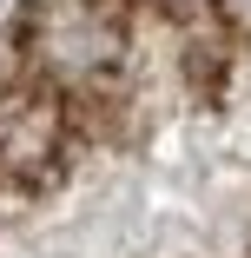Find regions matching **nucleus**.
<instances>
[{"mask_svg": "<svg viewBox=\"0 0 251 258\" xmlns=\"http://www.w3.org/2000/svg\"><path fill=\"white\" fill-rule=\"evenodd\" d=\"M225 14H231L238 27H251V0H225Z\"/></svg>", "mask_w": 251, "mask_h": 258, "instance_id": "3", "label": "nucleus"}, {"mask_svg": "<svg viewBox=\"0 0 251 258\" xmlns=\"http://www.w3.org/2000/svg\"><path fill=\"white\" fill-rule=\"evenodd\" d=\"M60 152V119L33 106V99H14V106H0V179H33L53 166Z\"/></svg>", "mask_w": 251, "mask_h": 258, "instance_id": "1", "label": "nucleus"}, {"mask_svg": "<svg viewBox=\"0 0 251 258\" xmlns=\"http://www.w3.org/2000/svg\"><path fill=\"white\" fill-rule=\"evenodd\" d=\"M113 53H119V33L99 14H60L46 27V60L66 73H99V67H113Z\"/></svg>", "mask_w": 251, "mask_h": 258, "instance_id": "2", "label": "nucleus"}, {"mask_svg": "<svg viewBox=\"0 0 251 258\" xmlns=\"http://www.w3.org/2000/svg\"><path fill=\"white\" fill-rule=\"evenodd\" d=\"M165 7H198V0H165Z\"/></svg>", "mask_w": 251, "mask_h": 258, "instance_id": "4", "label": "nucleus"}]
</instances>
